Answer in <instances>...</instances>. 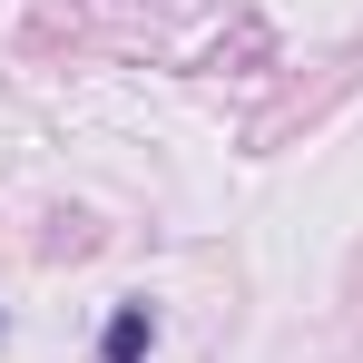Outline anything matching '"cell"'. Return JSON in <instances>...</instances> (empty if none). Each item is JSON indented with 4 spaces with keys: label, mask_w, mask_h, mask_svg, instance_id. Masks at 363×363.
Instances as JSON below:
<instances>
[{
    "label": "cell",
    "mask_w": 363,
    "mask_h": 363,
    "mask_svg": "<svg viewBox=\"0 0 363 363\" xmlns=\"http://www.w3.org/2000/svg\"><path fill=\"white\" fill-rule=\"evenodd\" d=\"M147 344H157V324H147V304H118V314H108V334H99V363H138Z\"/></svg>",
    "instance_id": "cell-1"
}]
</instances>
